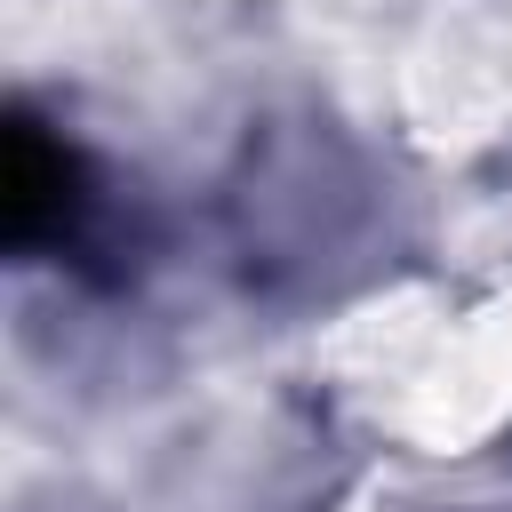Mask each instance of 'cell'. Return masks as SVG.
<instances>
[{
	"label": "cell",
	"mask_w": 512,
	"mask_h": 512,
	"mask_svg": "<svg viewBox=\"0 0 512 512\" xmlns=\"http://www.w3.org/2000/svg\"><path fill=\"white\" fill-rule=\"evenodd\" d=\"M72 216H80V160L40 120H8V152H0V224H8V248H40V240L72 232Z\"/></svg>",
	"instance_id": "1"
}]
</instances>
